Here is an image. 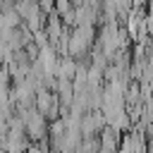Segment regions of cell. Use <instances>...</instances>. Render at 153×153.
<instances>
[{
    "label": "cell",
    "mask_w": 153,
    "mask_h": 153,
    "mask_svg": "<svg viewBox=\"0 0 153 153\" xmlns=\"http://www.w3.org/2000/svg\"><path fill=\"white\" fill-rule=\"evenodd\" d=\"M120 148H122V151H146L148 143L143 141V134L129 131V134H124V139L120 141Z\"/></svg>",
    "instance_id": "obj_1"
}]
</instances>
